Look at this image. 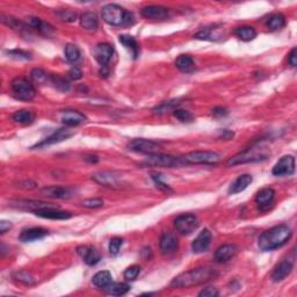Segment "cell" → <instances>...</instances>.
Masks as SVG:
<instances>
[{
    "mask_svg": "<svg viewBox=\"0 0 297 297\" xmlns=\"http://www.w3.org/2000/svg\"><path fill=\"white\" fill-rule=\"evenodd\" d=\"M218 273L212 268L200 267L185 272L172 280L171 286L174 288H191L204 284L217 277Z\"/></svg>",
    "mask_w": 297,
    "mask_h": 297,
    "instance_id": "6da1fadb",
    "label": "cell"
},
{
    "mask_svg": "<svg viewBox=\"0 0 297 297\" xmlns=\"http://www.w3.org/2000/svg\"><path fill=\"white\" fill-rule=\"evenodd\" d=\"M293 236V231L288 225L280 224L266 230L259 237V247L261 251H273L282 247Z\"/></svg>",
    "mask_w": 297,
    "mask_h": 297,
    "instance_id": "7a4b0ae2",
    "label": "cell"
},
{
    "mask_svg": "<svg viewBox=\"0 0 297 297\" xmlns=\"http://www.w3.org/2000/svg\"><path fill=\"white\" fill-rule=\"evenodd\" d=\"M271 156V150L268 147H266L262 143H258L253 147L246 148L243 152L237 153L236 156L231 157L228 160V166H236V165H243V164L249 163H258L264 162L267 158Z\"/></svg>",
    "mask_w": 297,
    "mask_h": 297,
    "instance_id": "3957f363",
    "label": "cell"
},
{
    "mask_svg": "<svg viewBox=\"0 0 297 297\" xmlns=\"http://www.w3.org/2000/svg\"><path fill=\"white\" fill-rule=\"evenodd\" d=\"M101 15L105 22L114 27L131 26L135 22L134 14L126 11L125 8L116 4H108L104 6Z\"/></svg>",
    "mask_w": 297,
    "mask_h": 297,
    "instance_id": "277c9868",
    "label": "cell"
},
{
    "mask_svg": "<svg viewBox=\"0 0 297 297\" xmlns=\"http://www.w3.org/2000/svg\"><path fill=\"white\" fill-rule=\"evenodd\" d=\"M144 165L147 166H154V167H178L186 165L182 157H174L171 154H164V153H152L148 154V157L144 160Z\"/></svg>",
    "mask_w": 297,
    "mask_h": 297,
    "instance_id": "5b68a950",
    "label": "cell"
},
{
    "mask_svg": "<svg viewBox=\"0 0 297 297\" xmlns=\"http://www.w3.org/2000/svg\"><path fill=\"white\" fill-rule=\"evenodd\" d=\"M11 89L14 97L21 101H30L36 95L33 84L24 78H15L12 80Z\"/></svg>",
    "mask_w": 297,
    "mask_h": 297,
    "instance_id": "8992f818",
    "label": "cell"
},
{
    "mask_svg": "<svg viewBox=\"0 0 297 297\" xmlns=\"http://www.w3.org/2000/svg\"><path fill=\"white\" fill-rule=\"evenodd\" d=\"M186 165L191 164V165H200V164H206V165H212L217 164L221 160V156L217 152L213 151H193V152L186 153L182 157Z\"/></svg>",
    "mask_w": 297,
    "mask_h": 297,
    "instance_id": "52a82bcc",
    "label": "cell"
},
{
    "mask_svg": "<svg viewBox=\"0 0 297 297\" xmlns=\"http://www.w3.org/2000/svg\"><path fill=\"white\" fill-rule=\"evenodd\" d=\"M174 227L181 234H191L199 228V218L193 213H184L175 218Z\"/></svg>",
    "mask_w": 297,
    "mask_h": 297,
    "instance_id": "ba28073f",
    "label": "cell"
},
{
    "mask_svg": "<svg viewBox=\"0 0 297 297\" xmlns=\"http://www.w3.org/2000/svg\"><path fill=\"white\" fill-rule=\"evenodd\" d=\"M128 148L130 151H134V152L137 153L152 154L158 152V150L160 148V145L153 141H148V139L136 138L132 139L131 142H129Z\"/></svg>",
    "mask_w": 297,
    "mask_h": 297,
    "instance_id": "9c48e42d",
    "label": "cell"
},
{
    "mask_svg": "<svg viewBox=\"0 0 297 297\" xmlns=\"http://www.w3.org/2000/svg\"><path fill=\"white\" fill-rule=\"evenodd\" d=\"M9 206H11L12 208L24 210V212H33L34 213L41 209L55 207L50 203L43 202V201H39V200H14L9 202Z\"/></svg>",
    "mask_w": 297,
    "mask_h": 297,
    "instance_id": "30bf717a",
    "label": "cell"
},
{
    "mask_svg": "<svg viewBox=\"0 0 297 297\" xmlns=\"http://www.w3.org/2000/svg\"><path fill=\"white\" fill-rule=\"evenodd\" d=\"M272 173L275 176L293 175L295 173V158L290 154L283 156L278 162L275 164Z\"/></svg>",
    "mask_w": 297,
    "mask_h": 297,
    "instance_id": "8fae6325",
    "label": "cell"
},
{
    "mask_svg": "<svg viewBox=\"0 0 297 297\" xmlns=\"http://www.w3.org/2000/svg\"><path fill=\"white\" fill-rule=\"evenodd\" d=\"M92 179L99 185L105 187H119L121 182V175L115 172H97L92 175Z\"/></svg>",
    "mask_w": 297,
    "mask_h": 297,
    "instance_id": "7c38bea8",
    "label": "cell"
},
{
    "mask_svg": "<svg viewBox=\"0 0 297 297\" xmlns=\"http://www.w3.org/2000/svg\"><path fill=\"white\" fill-rule=\"evenodd\" d=\"M274 199L275 191L271 187H266L258 191V194H256L255 196V203L261 212H267V210L273 206Z\"/></svg>",
    "mask_w": 297,
    "mask_h": 297,
    "instance_id": "4fadbf2b",
    "label": "cell"
},
{
    "mask_svg": "<svg viewBox=\"0 0 297 297\" xmlns=\"http://www.w3.org/2000/svg\"><path fill=\"white\" fill-rule=\"evenodd\" d=\"M73 135H74V130L71 129L70 127H65V128L58 129L57 131H55L54 134L49 136V137H46L44 141L41 142V143L36 144L34 148H41V147H45V145L61 143V142L66 141L67 138L72 137Z\"/></svg>",
    "mask_w": 297,
    "mask_h": 297,
    "instance_id": "5bb4252c",
    "label": "cell"
},
{
    "mask_svg": "<svg viewBox=\"0 0 297 297\" xmlns=\"http://www.w3.org/2000/svg\"><path fill=\"white\" fill-rule=\"evenodd\" d=\"M41 193L46 197H51V199H60L66 200L72 197L74 193L73 188L71 187H63V186H50V187H45L41 191Z\"/></svg>",
    "mask_w": 297,
    "mask_h": 297,
    "instance_id": "9a60e30c",
    "label": "cell"
},
{
    "mask_svg": "<svg viewBox=\"0 0 297 297\" xmlns=\"http://www.w3.org/2000/svg\"><path fill=\"white\" fill-rule=\"evenodd\" d=\"M294 259H295V256H294L293 259L287 258L282 260L281 262H278V264L275 266V268L273 269V273H272V278H273V281H275V282L282 281L288 276V275L292 273L294 267Z\"/></svg>",
    "mask_w": 297,
    "mask_h": 297,
    "instance_id": "2e32d148",
    "label": "cell"
},
{
    "mask_svg": "<svg viewBox=\"0 0 297 297\" xmlns=\"http://www.w3.org/2000/svg\"><path fill=\"white\" fill-rule=\"evenodd\" d=\"M114 54L113 45L108 44V43H100L95 46L94 49V57L98 61V63L102 67H106L107 64L111 60V56Z\"/></svg>",
    "mask_w": 297,
    "mask_h": 297,
    "instance_id": "e0dca14e",
    "label": "cell"
},
{
    "mask_svg": "<svg viewBox=\"0 0 297 297\" xmlns=\"http://www.w3.org/2000/svg\"><path fill=\"white\" fill-rule=\"evenodd\" d=\"M212 232L208 229H204L197 234L193 244H191V250L194 253H203L209 249L210 243H212Z\"/></svg>",
    "mask_w": 297,
    "mask_h": 297,
    "instance_id": "ac0fdd59",
    "label": "cell"
},
{
    "mask_svg": "<svg viewBox=\"0 0 297 297\" xmlns=\"http://www.w3.org/2000/svg\"><path fill=\"white\" fill-rule=\"evenodd\" d=\"M159 247L163 255H172L178 251L179 243L174 234L171 232H164L160 237Z\"/></svg>",
    "mask_w": 297,
    "mask_h": 297,
    "instance_id": "d6986e66",
    "label": "cell"
},
{
    "mask_svg": "<svg viewBox=\"0 0 297 297\" xmlns=\"http://www.w3.org/2000/svg\"><path fill=\"white\" fill-rule=\"evenodd\" d=\"M141 14L150 20H164L169 17V9L159 5H150L142 8Z\"/></svg>",
    "mask_w": 297,
    "mask_h": 297,
    "instance_id": "ffe728a7",
    "label": "cell"
},
{
    "mask_svg": "<svg viewBox=\"0 0 297 297\" xmlns=\"http://www.w3.org/2000/svg\"><path fill=\"white\" fill-rule=\"evenodd\" d=\"M48 230H45L43 228H29L21 231L19 239H20V241H22V243H30V241L42 239V238L48 236Z\"/></svg>",
    "mask_w": 297,
    "mask_h": 297,
    "instance_id": "44dd1931",
    "label": "cell"
},
{
    "mask_svg": "<svg viewBox=\"0 0 297 297\" xmlns=\"http://www.w3.org/2000/svg\"><path fill=\"white\" fill-rule=\"evenodd\" d=\"M62 122L66 127H77L86 122V116L77 110H64L61 115Z\"/></svg>",
    "mask_w": 297,
    "mask_h": 297,
    "instance_id": "7402d4cb",
    "label": "cell"
},
{
    "mask_svg": "<svg viewBox=\"0 0 297 297\" xmlns=\"http://www.w3.org/2000/svg\"><path fill=\"white\" fill-rule=\"evenodd\" d=\"M35 215L39 216V217L48 219H69L72 217V213L60 210L57 207H50V208L41 209L39 210V212H36Z\"/></svg>",
    "mask_w": 297,
    "mask_h": 297,
    "instance_id": "603a6c76",
    "label": "cell"
},
{
    "mask_svg": "<svg viewBox=\"0 0 297 297\" xmlns=\"http://www.w3.org/2000/svg\"><path fill=\"white\" fill-rule=\"evenodd\" d=\"M77 252H78V255L82 256L84 261H85L88 266L97 265L101 259L100 253H99L94 247L79 246L78 249H77Z\"/></svg>",
    "mask_w": 297,
    "mask_h": 297,
    "instance_id": "cb8c5ba5",
    "label": "cell"
},
{
    "mask_svg": "<svg viewBox=\"0 0 297 297\" xmlns=\"http://www.w3.org/2000/svg\"><path fill=\"white\" fill-rule=\"evenodd\" d=\"M238 249L236 245H231V244H225V245L219 246L215 252V260L217 262H227L231 260L234 255H237Z\"/></svg>",
    "mask_w": 297,
    "mask_h": 297,
    "instance_id": "d4e9b609",
    "label": "cell"
},
{
    "mask_svg": "<svg viewBox=\"0 0 297 297\" xmlns=\"http://www.w3.org/2000/svg\"><path fill=\"white\" fill-rule=\"evenodd\" d=\"M253 179L252 176L250 174H243L240 176H238V178L232 182L230 187H229V194L230 195H234L238 193H241V191H244L246 190L249 186L252 184Z\"/></svg>",
    "mask_w": 297,
    "mask_h": 297,
    "instance_id": "484cf974",
    "label": "cell"
},
{
    "mask_svg": "<svg viewBox=\"0 0 297 297\" xmlns=\"http://www.w3.org/2000/svg\"><path fill=\"white\" fill-rule=\"evenodd\" d=\"M80 26L88 32H95L99 27V19L93 12H86L80 17Z\"/></svg>",
    "mask_w": 297,
    "mask_h": 297,
    "instance_id": "4316f807",
    "label": "cell"
},
{
    "mask_svg": "<svg viewBox=\"0 0 297 297\" xmlns=\"http://www.w3.org/2000/svg\"><path fill=\"white\" fill-rule=\"evenodd\" d=\"M219 30H221V28L217 27L204 28V29L197 33L194 37H196L197 40H206V41H218V40L222 39Z\"/></svg>",
    "mask_w": 297,
    "mask_h": 297,
    "instance_id": "83f0119b",
    "label": "cell"
},
{
    "mask_svg": "<svg viewBox=\"0 0 297 297\" xmlns=\"http://www.w3.org/2000/svg\"><path fill=\"white\" fill-rule=\"evenodd\" d=\"M175 66L178 67L181 72L191 73L195 70V64L193 58L190 55H180L175 60Z\"/></svg>",
    "mask_w": 297,
    "mask_h": 297,
    "instance_id": "f1b7e54d",
    "label": "cell"
},
{
    "mask_svg": "<svg viewBox=\"0 0 297 297\" xmlns=\"http://www.w3.org/2000/svg\"><path fill=\"white\" fill-rule=\"evenodd\" d=\"M12 120L15 123H19V125H32L34 120H35V115H34L33 111L21 109L15 111L13 115H12Z\"/></svg>",
    "mask_w": 297,
    "mask_h": 297,
    "instance_id": "f546056e",
    "label": "cell"
},
{
    "mask_svg": "<svg viewBox=\"0 0 297 297\" xmlns=\"http://www.w3.org/2000/svg\"><path fill=\"white\" fill-rule=\"evenodd\" d=\"M111 282H113V276L108 271L98 272L92 278V283L98 288H106Z\"/></svg>",
    "mask_w": 297,
    "mask_h": 297,
    "instance_id": "4dcf8cb0",
    "label": "cell"
},
{
    "mask_svg": "<svg viewBox=\"0 0 297 297\" xmlns=\"http://www.w3.org/2000/svg\"><path fill=\"white\" fill-rule=\"evenodd\" d=\"M26 23L28 24V27L34 28V29L39 30L40 33L45 34V35H48L49 32H51L52 30V27L50 26V24L43 22L41 19H39V18H33V17L27 18Z\"/></svg>",
    "mask_w": 297,
    "mask_h": 297,
    "instance_id": "1f68e13d",
    "label": "cell"
},
{
    "mask_svg": "<svg viewBox=\"0 0 297 297\" xmlns=\"http://www.w3.org/2000/svg\"><path fill=\"white\" fill-rule=\"evenodd\" d=\"M105 292L108 295L111 296H122L126 295L130 290V286L128 283H113L108 284L106 288H104Z\"/></svg>",
    "mask_w": 297,
    "mask_h": 297,
    "instance_id": "d6a6232c",
    "label": "cell"
},
{
    "mask_svg": "<svg viewBox=\"0 0 297 297\" xmlns=\"http://www.w3.org/2000/svg\"><path fill=\"white\" fill-rule=\"evenodd\" d=\"M234 35H236L239 40H241V41L249 42L255 39L256 32L253 27L243 26V27H238L237 29L234 30Z\"/></svg>",
    "mask_w": 297,
    "mask_h": 297,
    "instance_id": "836d02e7",
    "label": "cell"
},
{
    "mask_svg": "<svg viewBox=\"0 0 297 297\" xmlns=\"http://www.w3.org/2000/svg\"><path fill=\"white\" fill-rule=\"evenodd\" d=\"M181 100L180 99H174V100H170L165 101L163 104H160L159 106H157L153 109V114H157V115H162V114H166L169 111H174L176 109V107L180 106Z\"/></svg>",
    "mask_w": 297,
    "mask_h": 297,
    "instance_id": "e575fe53",
    "label": "cell"
},
{
    "mask_svg": "<svg viewBox=\"0 0 297 297\" xmlns=\"http://www.w3.org/2000/svg\"><path fill=\"white\" fill-rule=\"evenodd\" d=\"M120 42L122 43L123 45L126 46L128 50H130L132 56H134V58H136L139 54V44L137 43V41L135 40V37L130 36V35H121L119 37Z\"/></svg>",
    "mask_w": 297,
    "mask_h": 297,
    "instance_id": "d590c367",
    "label": "cell"
},
{
    "mask_svg": "<svg viewBox=\"0 0 297 297\" xmlns=\"http://www.w3.org/2000/svg\"><path fill=\"white\" fill-rule=\"evenodd\" d=\"M286 26V18L282 14H273L268 18L267 27L271 30H280Z\"/></svg>",
    "mask_w": 297,
    "mask_h": 297,
    "instance_id": "8d00e7d4",
    "label": "cell"
},
{
    "mask_svg": "<svg viewBox=\"0 0 297 297\" xmlns=\"http://www.w3.org/2000/svg\"><path fill=\"white\" fill-rule=\"evenodd\" d=\"M65 57L71 63H77L82 57L78 46L74 44H67L65 46Z\"/></svg>",
    "mask_w": 297,
    "mask_h": 297,
    "instance_id": "74e56055",
    "label": "cell"
},
{
    "mask_svg": "<svg viewBox=\"0 0 297 297\" xmlns=\"http://www.w3.org/2000/svg\"><path fill=\"white\" fill-rule=\"evenodd\" d=\"M52 84L55 85L56 88H58L62 92H67L70 89V84L67 80H65L64 78H62V77L57 76V74H52L50 77Z\"/></svg>",
    "mask_w": 297,
    "mask_h": 297,
    "instance_id": "f35d334b",
    "label": "cell"
},
{
    "mask_svg": "<svg viewBox=\"0 0 297 297\" xmlns=\"http://www.w3.org/2000/svg\"><path fill=\"white\" fill-rule=\"evenodd\" d=\"M56 15L62 21H65V22H73V21L77 20V17H78L77 12L72 11V9H61V11H58L56 13Z\"/></svg>",
    "mask_w": 297,
    "mask_h": 297,
    "instance_id": "ab89813d",
    "label": "cell"
},
{
    "mask_svg": "<svg viewBox=\"0 0 297 297\" xmlns=\"http://www.w3.org/2000/svg\"><path fill=\"white\" fill-rule=\"evenodd\" d=\"M173 115H174L179 121H181L182 123H191L194 121V115L191 111L185 110V109H175L173 111Z\"/></svg>",
    "mask_w": 297,
    "mask_h": 297,
    "instance_id": "60d3db41",
    "label": "cell"
},
{
    "mask_svg": "<svg viewBox=\"0 0 297 297\" xmlns=\"http://www.w3.org/2000/svg\"><path fill=\"white\" fill-rule=\"evenodd\" d=\"M13 277L15 280L20 281V282H22L24 284H28V286H30V284H34L35 282V280H34V276L30 273H28V272H17V273H14Z\"/></svg>",
    "mask_w": 297,
    "mask_h": 297,
    "instance_id": "b9f144b4",
    "label": "cell"
},
{
    "mask_svg": "<svg viewBox=\"0 0 297 297\" xmlns=\"http://www.w3.org/2000/svg\"><path fill=\"white\" fill-rule=\"evenodd\" d=\"M30 77H32V79L37 84L45 83L46 79H48V74L41 69H34L32 72H30Z\"/></svg>",
    "mask_w": 297,
    "mask_h": 297,
    "instance_id": "7bdbcfd3",
    "label": "cell"
},
{
    "mask_svg": "<svg viewBox=\"0 0 297 297\" xmlns=\"http://www.w3.org/2000/svg\"><path fill=\"white\" fill-rule=\"evenodd\" d=\"M122 244H123L122 238H119V237L111 238L110 241H109V252H110V255H116L117 253L120 252Z\"/></svg>",
    "mask_w": 297,
    "mask_h": 297,
    "instance_id": "ee69618b",
    "label": "cell"
},
{
    "mask_svg": "<svg viewBox=\"0 0 297 297\" xmlns=\"http://www.w3.org/2000/svg\"><path fill=\"white\" fill-rule=\"evenodd\" d=\"M139 273H141V267L137 265H134V266H130V267H128L125 271V277L127 278V280H135L136 277L138 276Z\"/></svg>",
    "mask_w": 297,
    "mask_h": 297,
    "instance_id": "f6af8a7d",
    "label": "cell"
},
{
    "mask_svg": "<svg viewBox=\"0 0 297 297\" xmlns=\"http://www.w3.org/2000/svg\"><path fill=\"white\" fill-rule=\"evenodd\" d=\"M82 204L85 208H89V209H97V208H101L102 206H104V201L101 199H88L83 201Z\"/></svg>",
    "mask_w": 297,
    "mask_h": 297,
    "instance_id": "bcb514c9",
    "label": "cell"
},
{
    "mask_svg": "<svg viewBox=\"0 0 297 297\" xmlns=\"http://www.w3.org/2000/svg\"><path fill=\"white\" fill-rule=\"evenodd\" d=\"M8 55H11V57L19 58V60H30V58H32L30 57L29 52L23 51V50H18V49L8 51Z\"/></svg>",
    "mask_w": 297,
    "mask_h": 297,
    "instance_id": "7dc6e473",
    "label": "cell"
},
{
    "mask_svg": "<svg viewBox=\"0 0 297 297\" xmlns=\"http://www.w3.org/2000/svg\"><path fill=\"white\" fill-rule=\"evenodd\" d=\"M218 295V290L215 287H207L202 292H200L199 296L201 297H215Z\"/></svg>",
    "mask_w": 297,
    "mask_h": 297,
    "instance_id": "c3c4849f",
    "label": "cell"
},
{
    "mask_svg": "<svg viewBox=\"0 0 297 297\" xmlns=\"http://www.w3.org/2000/svg\"><path fill=\"white\" fill-rule=\"evenodd\" d=\"M69 77L72 80H79V79H82V77H83V72H82V70L79 69V67H77V66H73L72 69H71L70 71H69Z\"/></svg>",
    "mask_w": 297,
    "mask_h": 297,
    "instance_id": "681fc988",
    "label": "cell"
},
{
    "mask_svg": "<svg viewBox=\"0 0 297 297\" xmlns=\"http://www.w3.org/2000/svg\"><path fill=\"white\" fill-rule=\"evenodd\" d=\"M212 115L215 117H224L227 116L229 114V111L227 108H223V107H216L213 108V109L212 110Z\"/></svg>",
    "mask_w": 297,
    "mask_h": 297,
    "instance_id": "f907efd6",
    "label": "cell"
},
{
    "mask_svg": "<svg viewBox=\"0 0 297 297\" xmlns=\"http://www.w3.org/2000/svg\"><path fill=\"white\" fill-rule=\"evenodd\" d=\"M288 63H289L290 66L295 67L297 65V50L296 48H294L292 51H290L289 56H288Z\"/></svg>",
    "mask_w": 297,
    "mask_h": 297,
    "instance_id": "816d5d0a",
    "label": "cell"
},
{
    "mask_svg": "<svg viewBox=\"0 0 297 297\" xmlns=\"http://www.w3.org/2000/svg\"><path fill=\"white\" fill-rule=\"evenodd\" d=\"M12 229V223L9 221H0V233L4 234L6 232L9 231Z\"/></svg>",
    "mask_w": 297,
    "mask_h": 297,
    "instance_id": "f5cc1de1",
    "label": "cell"
},
{
    "mask_svg": "<svg viewBox=\"0 0 297 297\" xmlns=\"http://www.w3.org/2000/svg\"><path fill=\"white\" fill-rule=\"evenodd\" d=\"M85 160H87V162H89V163H98L99 158L97 156H87L85 158Z\"/></svg>",
    "mask_w": 297,
    "mask_h": 297,
    "instance_id": "db71d44e",
    "label": "cell"
}]
</instances>
